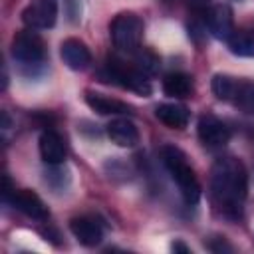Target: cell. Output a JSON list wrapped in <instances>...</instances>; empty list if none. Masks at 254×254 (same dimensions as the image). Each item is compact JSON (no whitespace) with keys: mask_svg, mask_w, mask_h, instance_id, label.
Masks as SVG:
<instances>
[{"mask_svg":"<svg viewBox=\"0 0 254 254\" xmlns=\"http://www.w3.org/2000/svg\"><path fill=\"white\" fill-rule=\"evenodd\" d=\"M232 103L246 115H254V81L238 79Z\"/></svg>","mask_w":254,"mask_h":254,"instance_id":"ac0fdd59","label":"cell"},{"mask_svg":"<svg viewBox=\"0 0 254 254\" xmlns=\"http://www.w3.org/2000/svg\"><path fill=\"white\" fill-rule=\"evenodd\" d=\"M228 50L240 58H254V26L234 28L232 36L226 40Z\"/></svg>","mask_w":254,"mask_h":254,"instance_id":"9a60e30c","label":"cell"},{"mask_svg":"<svg viewBox=\"0 0 254 254\" xmlns=\"http://www.w3.org/2000/svg\"><path fill=\"white\" fill-rule=\"evenodd\" d=\"M133 56H135V65H137L145 75H153V73L159 71L161 60H159V56H157L153 50L139 48L137 52H133Z\"/></svg>","mask_w":254,"mask_h":254,"instance_id":"ffe728a7","label":"cell"},{"mask_svg":"<svg viewBox=\"0 0 254 254\" xmlns=\"http://www.w3.org/2000/svg\"><path fill=\"white\" fill-rule=\"evenodd\" d=\"M171 250H173V252H183V254H189V252H190V248H189L185 242H181V240H175V242L171 244Z\"/></svg>","mask_w":254,"mask_h":254,"instance_id":"603a6c76","label":"cell"},{"mask_svg":"<svg viewBox=\"0 0 254 254\" xmlns=\"http://www.w3.org/2000/svg\"><path fill=\"white\" fill-rule=\"evenodd\" d=\"M69 230L79 244L91 248L103 240V226L93 216H75L69 220Z\"/></svg>","mask_w":254,"mask_h":254,"instance_id":"7c38bea8","label":"cell"},{"mask_svg":"<svg viewBox=\"0 0 254 254\" xmlns=\"http://www.w3.org/2000/svg\"><path fill=\"white\" fill-rule=\"evenodd\" d=\"M8 125H10V119H8V113H6V111H2V127H4V129H8Z\"/></svg>","mask_w":254,"mask_h":254,"instance_id":"cb8c5ba5","label":"cell"},{"mask_svg":"<svg viewBox=\"0 0 254 254\" xmlns=\"http://www.w3.org/2000/svg\"><path fill=\"white\" fill-rule=\"evenodd\" d=\"M58 20V0H32L22 10V22L34 30L54 28Z\"/></svg>","mask_w":254,"mask_h":254,"instance_id":"8992f818","label":"cell"},{"mask_svg":"<svg viewBox=\"0 0 254 254\" xmlns=\"http://www.w3.org/2000/svg\"><path fill=\"white\" fill-rule=\"evenodd\" d=\"M38 147H40V157L46 165L54 167V165H64L67 149H65V141L64 137L54 131V129H46L42 131L40 139H38Z\"/></svg>","mask_w":254,"mask_h":254,"instance_id":"9c48e42d","label":"cell"},{"mask_svg":"<svg viewBox=\"0 0 254 254\" xmlns=\"http://www.w3.org/2000/svg\"><path fill=\"white\" fill-rule=\"evenodd\" d=\"M206 20V28L208 32L216 38L226 42L232 32H234V16H232V8L228 4H214L206 10L204 14Z\"/></svg>","mask_w":254,"mask_h":254,"instance_id":"ba28073f","label":"cell"},{"mask_svg":"<svg viewBox=\"0 0 254 254\" xmlns=\"http://www.w3.org/2000/svg\"><path fill=\"white\" fill-rule=\"evenodd\" d=\"M196 133L200 143L208 149H220L230 141V129L224 125V121H220L210 113H204L198 117Z\"/></svg>","mask_w":254,"mask_h":254,"instance_id":"52a82bcc","label":"cell"},{"mask_svg":"<svg viewBox=\"0 0 254 254\" xmlns=\"http://www.w3.org/2000/svg\"><path fill=\"white\" fill-rule=\"evenodd\" d=\"M65 6H67V16L71 22H77L79 20V14H81V8H79V0H64Z\"/></svg>","mask_w":254,"mask_h":254,"instance_id":"44dd1931","label":"cell"},{"mask_svg":"<svg viewBox=\"0 0 254 254\" xmlns=\"http://www.w3.org/2000/svg\"><path fill=\"white\" fill-rule=\"evenodd\" d=\"M236 83H238L236 77L226 75V73H216L212 77L210 87H212V93L216 95V99H220V101H232L234 91H236Z\"/></svg>","mask_w":254,"mask_h":254,"instance_id":"d6986e66","label":"cell"},{"mask_svg":"<svg viewBox=\"0 0 254 254\" xmlns=\"http://www.w3.org/2000/svg\"><path fill=\"white\" fill-rule=\"evenodd\" d=\"M12 58L28 67H36L40 64H44L46 58V48H44V40L38 36V32H34V28H26L20 30L14 40H12Z\"/></svg>","mask_w":254,"mask_h":254,"instance_id":"5b68a950","label":"cell"},{"mask_svg":"<svg viewBox=\"0 0 254 254\" xmlns=\"http://www.w3.org/2000/svg\"><path fill=\"white\" fill-rule=\"evenodd\" d=\"M192 77L185 71H173L169 75H165L163 79V93L175 99H185L192 95Z\"/></svg>","mask_w":254,"mask_h":254,"instance_id":"2e32d148","label":"cell"},{"mask_svg":"<svg viewBox=\"0 0 254 254\" xmlns=\"http://www.w3.org/2000/svg\"><path fill=\"white\" fill-rule=\"evenodd\" d=\"M208 250H212V252H232L234 248H232L230 244H226L222 238H218V244H214V242H208Z\"/></svg>","mask_w":254,"mask_h":254,"instance_id":"7402d4cb","label":"cell"},{"mask_svg":"<svg viewBox=\"0 0 254 254\" xmlns=\"http://www.w3.org/2000/svg\"><path fill=\"white\" fill-rule=\"evenodd\" d=\"M161 159H163L171 179L177 183L183 200L189 206H194L200 200V183H198L192 167L189 165L187 155L181 149H177L173 145H167L161 151Z\"/></svg>","mask_w":254,"mask_h":254,"instance_id":"7a4b0ae2","label":"cell"},{"mask_svg":"<svg viewBox=\"0 0 254 254\" xmlns=\"http://www.w3.org/2000/svg\"><path fill=\"white\" fill-rule=\"evenodd\" d=\"M85 103L97 111L99 115H125V113H131V107L119 99H111V97H105L101 93H93V91H87L85 93Z\"/></svg>","mask_w":254,"mask_h":254,"instance_id":"e0dca14e","label":"cell"},{"mask_svg":"<svg viewBox=\"0 0 254 254\" xmlns=\"http://www.w3.org/2000/svg\"><path fill=\"white\" fill-rule=\"evenodd\" d=\"M143 30H145L143 20L133 12H121L109 24V34H111L113 46L127 54H133L141 48Z\"/></svg>","mask_w":254,"mask_h":254,"instance_id":"277c9868","label":"cell"},{"mask_svg":"<svg viewBox=\"0 0 254 254\" xmlns=\"http://www.w3.org/2000/svg\"><path fill=\"white\" fill-rule=\"evenodd\" d=\"M60 56L64 60V64L73 69V71H81L85 67H89L91 64V52L85 46V42L77 40V38H67L62 42L60 46Z\"/></svg>","mask_w":254,"mask_h":254,"instance_id":"8fae6325","label":"cell"},{"mask_svg":"<svg viewBox=\"0 0 254 254\" xmlns=\"http://www.w3.org/2000/svg\"><path fill=\"white\" fill-rule=\"evenodd\" d=\"M8 202H10L16 210H20L22 214H26V216H30V218H34V220H46V218H48V208H46V204H44L42 198H40L34 190H30V189H20V190L14 189V192H12V196L8 198Z\"/></svg>","mask_w":254,"mask_h":254,"instance_id":"30bf717a","label":"cell"},{"mask_svg":"<svg viewBox=\"0 0 254 254\" xmlns=\"http://www.w3.org/2000/svg\"><path fill=\"white\" fill-rule=\"evenodd\" d=\"M105 133L119 147H135L139 143V131H137L135 123L127 117H117V119L109 121L105 125Z\"/></svg>","mask_w":254,"mask_h":254,"instance_id":"4fadbf2b","label":"cell"},{"mask_svg":"<svg viewBox=\"0 0 254 254\" xmlns=\"http://www.w3.org/2000/svg\"><path fill=\"white\" fill-rule=\"evenodd\" d=\"M248 194V173L240 159L220 157L210 169V196L216 210L228 218L238 220L244 210Z\"/></svg>","mask_w":254,"mask_h":254,"instance_id":"6da1fadb","label":"cell"},{"mask_svg":"<svg viewBox=\"0 0 254 254\" xmlns=\"http://www.w3.org/2000/svg\"><path fill=\"white\" fill-rule=\"evenodd\" d=\"M155 117L169 129H185L190 119V111L181 103H161L155 109Z\"/></svg>","mask_w":254,"mask_h":254,"instance_id":"5bb4252c","label":"cell"},{"mask_svg":"<svg viewBox=\"0 0 254 254\" xmlns=\"http://www.w3.org/2000/svg\"><path fill=\"white\" fill-rule=\"evenodd\" d=\"M101 79L103 81H109V83H115L123 89H129V91H135L143 97H149L151 95V83L147 79V75L133 64H125L123 60H117V58H109L101 69Z\"/></svg>","mask_w":254,"mask_h":254,"instance_id":"3957f363","label":"cell"}]
</instances>
